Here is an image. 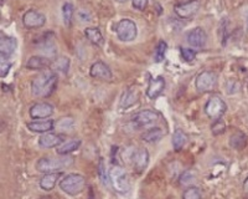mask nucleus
I'll return each instance as SVG.
<instances>
[{
  "label": "nucleus",
  "mask_w": 248,
  "mask_h": 199,
  "mask_svg": "<svg viewBox=\"0 0 248 199\" xmlns=\"http://www.w3.org/2000/svg\"><path fill=\"white\" fill-rule=\"evenodd\" d=\"M99 177H101V181L103 184L107 185L108 184V181H109V177H107V173H106V167H105V163L103 161H99Z\"/></svg>",
  "instance_id": "f704fd0d"
},
{
  "label": "nucleus",
  "mask_w": 248,
  "mask_h": 199,
  "mask_svg": "<svg viewBox=\"0 0 248 199\" xmlns=\"http://www.w3.org/2000/svg\"><path fill=\"white\" fill-rule=\"evenodd\" d=\"M164 136V131L161 130L160 127H154L148 130L147 132H144L141 134V139H143L144 142L147 143H156L159 142Z\"/></svg>",
  "instance_id": "b1692460"
},
{
  "label": "nucleus",
  "mask_w": 248,
  "mask_h": 199,
  "mask_svg": "<svg viewBox=\"0 0 248 199\" xmlns=\"http://www.w3.org/2000/svg\"><path fill=\"white\" fill-rule=\"evenodd\" d=\"M217 85V75L214 71H202L195 81L196 90L200 92H211Z\"/></svg>",
  "instance_id": "6e6552de"
},
{
  "label": "nucleus",
  "mask_w": 248,
  "mask_h": 199,
  "mask_svg": "<svg viewBox=\"0 0 248 199\" xmlns=\"http://www.w3.org/2000/svg\"><path fill=\"white\" fill-rule=\"evenodd\" d=\"M246 143H247V137L240 131H237L230 137V146L234 149H242L246 147Z\"/></svg>",
  "instance_id": "bb28decb"
},
{
  "label": "nucleus",
  "mask_w": 248,
  "mask_h": 199,
  "mask_svg": "<svg viewBox=\"0 0 248 199\" xmlns=\"http://www.w3.org/2000/svg\"><path fill=\"white\" fill-rule=\"evenodd\" d=\"M116 34L121 41L124 43H129L137 37L138 34V29H137L136 23L130 19H122L116 25Z\"/></svg>",
  "instance_id": "39448f33"
},
{
  "label": "nucleus",
  "mask_w": 248,
  "mask_h": 199,
  "mask_svg": "<svg viewBox=\"0 0 248 199\" xmlns=\"http://www.w3.org/2000/svg\"><path fill=\"white\" fill-rule=\"evenodd\" d=\"M148 1L149 0H132L133 8H136L137 10H144L148 6Z\"/></svg>",
  "instance_id": "c9c22d12"
},
{
  "label": "nucleus",
  "mask_w": 248,
  "mask_h": 199,
  "mask_svg": "<svg viewBox=\"0 0 248 199\" xmlns=\"http://www.w3.org/2000/svg\"><path fill=\"white\" fill-rule=\"evenodd\" d=\"M86 178L79 173H70L60 181V188L68 196H78L85 191Z\"/></svg>",
  "instance_id": "7ed1b4c3"
},
{
  "label": "nucleus",
  "mask_w": 248,
  "mask_h": 199,
  "mask_svg": "<svg viewBox=\"0 0 248 199\" xmlns=\"http://www.w3.org/2000/svg\"><path fill=\"white\" fill-rule=\"evenodd\" d=\"M186 41L191 48L200 49L203 48L207 43V34L202 28L198 26V28L191 29L187 34H186Z\"/></svg>",
  "instance_id": "f8f14e48"
},
{
  "label": "nucleus",
  "mask_w": 248,
  "mask_h": 199,
  "mask_svg": "<svg viewBox=\"0 0 248 199\" xmlns=\"http://www.w3.org/2000/svg\"><path fill=\"white\" fill-rule=\"evenodd\" d=\"M164 88H165V79L163 76L152 79L147 87V96L150 100H155L156 97H159L163 94Z\"/></svg>",
  "instance_id": "f3484780"
},
{
  "label": "nucleus",
  "mask_w": 248,
  "mask_h": 199,
  "mask_svg": "<svg viewBox=\"0 0 248 199\" xmlns=\"http://www.w3.org/2000/svg\"><path fill=\"white\" fill-rule=\"evenodd\" d=\"M57 81H59V77L56 72L52 70H45L35 76L31 81V94L35 97L46 99L55 92Z\"/></svg>",
  "instance_id": "f257e3e1"
},
{
  "label": "nucleus",
  "mask_w": 248,
  "mask_h": 199,
  "mask_svg": "<svg viewBox=\"0 0 248 199\" xmlns=\"http://www.w3.org/2000/svg\"><path fill=\"white\" fill-rule=\"evenodd\" d=\"M65 134L63 133H56V132H47V133H44L43 136L39 138V145L40 147L46 148H55L60 147L62 143H65Z\"/></svg>",
  "instance_id": "4468645a"
},
{
  "label": "nucleus",
  "mask_w": 248,
  "mask_h": 199,
  "mask_svg": "<svg viewBox=\"0 0 248 199\" xmlns=\"http://www.w3.org/2000/svg\"><path fill=\"white\" fill-rule=\"evenodd\" d=\"M167 50H168V44L165 43L164 40L159 41V44L156 45L154 51V60L156 61V63H161V61H163L164 57H165V54H167Z\"/></svg>",
  "instance_id": "c756f323"
},
{
  "label": "nucleus",
  "mask_w": 248,
  "mask_h": 199,
  "mask_svg": "<svg viewBox=\"0 0 248 199\" xmlns=\"http://www.w3.org/2000/svg\"><path fill=\"white\" fill-rule=\"evenodd\" d=\"M109 182L112 183V187L114 188V191L118 192L121 194H125L129 192L130 183L129 178H128L127 172L124 171L123 168L118 165H114L109 169Z\"/></svg>",
  "instance_id": "20e7f679"
},
{
  "label": "nucleus",
  "mask_w": 248,
  "mask_h": 199,
  "mask_svg": "<svg viewBox=\"0 0 248 199\" xmlns=\"http://www.w3.org/2000/svg\"><path fill=\"white\" fill-rule=\"evenodd\" d=\"M203 110H205L206 116L216 121V119L221 118L225 115L226 110H227V105H226V102L220 96L214 95V96L207 100Z\"/></svg>",
  "instance_id": "423d86ee"
},
{
  "label": "nucleus",
  "mask_w": 248,
  "mask_h": 199,
  "mask_svg": "<svg viewBox=\"0 0 248 199\" xmlns=\"http://www.w3.org/2000/svg\"><path fill=\"white\" fill-rule=\"evenodd\" d=\"M159 114L154 110H143L132 117V125L136 128L149 127L158 122Z\"/></svg>",
  "instance_id": "0eeeda50"
},
{
  "label": "nucleus",
  "mask_w": 248,
  "mask_h": 199,
  "mask_svg": "<svg viewBox=\"0 0 248 199\" xmlns=\"http://www.w3.org/2000/svg\"><path fill=\"white\" fill-rule=\"evenodd\" d=\"M74 125L75 121L72 117H62L57 122H55V128H56L57 131L61 132V133H63V132L71 131Z\"/></svg>",
  "instance_id": "cd10ccee"
},
{
  "label": "nucleus",
  "mask_w": 248,
  "mask_h": 199,
  "mask_svg": "<svg viewBox=\"0 0 248 199\" xmlns=\"http://www.w3.org/2000/svg\"><path fill=\"white\" fill-rule=\"evenodd\" d=\"M243 193L248 198V177L245 179V182H243Z\"/></svg>",
  "instance_id": "4c0bfd02"
},
{
  "label": "nucleus",
  "mask_w": 248,
  "mask_h": 199,
  "mask_svg": "<svg viewBox=\"0 0 248 199\" xmlns=\"http://www.w3.org/2000/svg\"><path fill=\"white\" fill-rule=\"evenodd\" d=\"M79 146H81V139H70V141H66L65 143H62L60 147H57V153L60 156H67V154L77 151Z\"/></svg>",
  "instance_id": "4be33fe9"
},
{
  "label": "nucleus",
  "mask_w": 248,
  "mask_h": 199,
  "mask_svg": "<svg viewBox=\"0 0 248 199\" xmlns=\"http://www.w3.org/2000/svg\"><path fill=\"white\" fill-rule=\"evenodd\" d=\"M183 199H202V197H201L199 188L189 187V188H186L185 191H184Z\"/></svg>",
  "instance_id": "7c9ffc66"
},
{
  "label": "nucleus",
  "mask_w": 248,
  "mask_h": 199,
  "mask_svg": "<svg viewBox=\"0 0 248 199\" xmlns=\"http://www.w3.org/2000/svg\"><path fill=\"white\" fill-rule=\"evenodd\" d=\"M62 172H55V173H46L44 177L40 179V188L45 192L52 191L55 185L57 184L59 179L61 178Z\"/></svg>",
  "instance_id": "412c9836"
},
{
  "label": "nucleus",
  "mask_w": 248,
  "mask_h": 199,
  "mask_svg": "<svg viewBox=\"0 0 248 199\" xmlns=\"http://www.w3.org/2000/svg\"><path fill=\"white\" fill-rule=\"evenodd\" d=\"M139 100V94L136 88H128L127 91L123 92L119 101V108L121 110H127V108L132 107L136 105Z\"/></svg>",
  "instance_id": "6ab92c4d"
},
{
  "label": "nucleus",
  "mask_w": 248,
  "mask_h": 199,
  "mask_svg": "<svg viewBox=\"0 0 248 199\" xmlns=\"http://www.w3.org/2000/svg\"><path fill=\"white\" fill-rule=\"evenodd\" d=\"M10 67H12V64L8 63L6 60H1V71H0V76L3 77H6L9 74V70H10Z\"/></svg>",
  "instance_id": "e433bc0d"
},
{
  "label": "nucleus",
  "mask_w": 248,
  "mask_h": 199,
  "mask_svg": "<svg viewBox=\"0 0 248 199\" xmlns=\"http://www.w3.org/2000/svg\"><path fill=\"white\" fill-rule=\"evenodd\" d=\"M90 75L93 79L101 80V81H110L113 79L112 70L109 68V66L102 61H97L91 66Z\"/></svg>",
  "instance_id": "2eb2a0df"
},
{
  "label": "nucleus",
  "mask_w": 248,
  "mask_h": 199,
  "mask_svg": "<svg viewBox=\"0 0 248 199\" xmlns=\"http://www.w3.org/2000/svg\"><path fill=\"white\" fill-rule=\"evenodd\" d=\"M85 35L93 45L103 46V44H105V37H103V35H102L101 30L98 28L85 29Z\"/></svg>",
  "instance_id": "5701e85b"
},
{
  "label": "nucleus",
  "mask_w": 248,
  "mask_h": 199,
  "mask_svg": "<svg viewBox=\"0 0 248 199\" xmlns=\"http://www.w3.org/2000/svg\"><path fill=\"white\" fill-rule=\"evenodd\" d=\"M117 1H118V3H125L127 0H117Z\"/></svg>",
  "instance_id": "58836bf2"
},
{
  "label": "nucleus",
  "mask_w": 248,
  "mask_h": 199,
  "mask_svg": "<svg viewBox=\"0 0 248 199\" xmlns=\"http://www.w3.org/2000/svg\"><path fill=\"white\" fill-rule=\"evenodd\" d=\"M180 54L185 61L190 63V61L195 60V57H196V54H198V52H196V50H192V49L180 48Z\"/></svg>",
  "instance_id": "473e14b6"
},
{
  "label": "nucleus",
  "mask_w": 248,
  "mask_h": 199,
  "mask_svg": "<svg viewBox=\"0 0 248 199\" xmlns=\"http://www.w3.org/2000/svg\"><path fill=\"white\" fill-rule=\"evenodd\" d=\"M28 130L35 133H47L55 128V121L52 119H43V121H32L26 123Z\"/></svg>",
  "instance_id": "a211bd4d"
},
{
  "label": "nucleus",
  "mask_w": 248,
  "mask_h": 199,
  "mask_svg": "<svg viewBox=\"0 0 248 199\" xmlns=\"http://www.w3.org/2000/svg\"><path fill=\"white\" fill-rule=\"evenodd\" d=\"M51 60L46 56H31L30 59L26 61L25 67L28 70H44V68H47L51 66Z\"/></svg>",
  "instance_id": "aec40b11"
},
{
  "label": "nucleus",
  "mask_w": 248,
  "mask_h": 199,
  "mask_svg": "<svg viewBox=\"0 0 248 199\" xmlns=\"http://www.w3.org/2000/svg\"><path fill=\"white\" fill-rule=\"evenodd\" d=\"M40 199H52L51 197H43V198H40Z\"/></svg>",
  "instance_id": "ea45409f"
},
{
  "label": "nucleus",
  "mask_w": 248,
  "mask_h": 199,
  "mask_svg": "<svg viewBox=\"0 0 248 199\" xmlns=\"http://www.w3.org/2000/svg\"><path fill=\"white\" fill-rule=\"evenodd\" d=\"M54 106L48 102H37L30 107V117L32 119H44L48 118L54 115Z\"/></svg>",
  "instance_id": "ddd939ff"
},
{
  "label": "nucleus",
  "mask_w": 248,
  "mask_h": 199,
  "mask_svg": "<svg viewBox=\"0 0 248 199\" xmlns=\"http://www.w3.org/2000/svg\"><path fill=\"white\" fill-rule=\"evenodd\" d=\"M23 24L26 29H39L46 24V17L35 9H30L24 14Z\"/></svg>",
  "instance_id": "9d476101"
},
{
  "label": "nucleus",
  "mask_w": 248,
  "mask_h": 199,
  "mask_svg": "<svg viewBox=\"0 0 248 199\" xmlns=\"http://www.w3.org/2000/svg\"><path fill=\"white\" fill-rule=\"evenodd\" d=\"M225 131H226V125L225 122H223V119L218 118L216 119V121H214V123H212L211 126V132L214 136H220V134H222Z\"/></svg>",
  "instance_id": "2f4dec72"
},
{
  "label": "nucleus",
  "mask_w": 248,
  "mask_h": 199,
  "mask_svg": "<svg viewBox=\"0 0 248 199\" xmlns=\"http://www.w3.org/2000/svg\"><path fill=\"white\" fill-rule=\"evenodd\" d=\"M51 68L54 72L67 74L68 68H70V59L68 57H59L51 64Z\"/></svg>",
  "instance_id": "a878e982"
},
{
  "label": "nucleus",
  "mask_w": 248,
  "mask_h": 199,
  "mask_svg": "<svg viewBox=\"0 0 248 199\" xmlns=\"http://www.w3.org/2000/svg\"><path fill=\"white\" fill-rule=\"evenodd\" d=\"M186 143H187V134L181 130H176L172 134V147H174L175 151H181Z\"/></svg>",
  "instance_id": "393cba45"
},
{
  "label": "nucleus",
  "mask_w": 248,
  "mask_h": 199,
  "mask_svg": "<svg viewBox=\"0 0 248 199\" xmlns=\"http://www.w3.org/2000/svg\"><path fill=\"white\" fill-rule=\"evenodd\" d=\"M200 9V1L199 0H187L184 3H179L174 6L175 14L180 19H191L196 15Z\"/></svg>",
  "instance_id": "1a4fd4ad"
},
{
  "label": "nucleus",
  "mask_w": 248,
  "mask_h": 199,
  "mask_svg": "<svg viewBox=\"0 0 248 199\" xmlns=\"http://www.w3.org/2000/svg\"><path fill=\"white\" fill-rule=\"evenodd\" d=\"M74 163L72 157H43L36 163V169L41 173H55L70 167Z\"/></svg>",
  "instance_id": "f03ea898"
},
{
  "label": "nucleus",
  "mask_w": 248,
  "mask_h": 199,
  "mask_svg": "<svg viewBox=\"0 0 248 199\" xmlns=\"http://www.w3.org/2000/svg\"><path fill=\"white\" fill-rule=\"evenodd\" d=\"M77 19L79 20V23H90L92 20V15L86 9H79L77 12Z\"/></svg>",
  "instance_id": "72a5a7b5"
},
{
  "label": "nucleus",
  "mask_w": 248,
  "mask_h": 199,
  "mask_svg": "<svg viewBox=\"0 0 248 199\" xmlns=\"http://www.w3.org/2000/svg\"><path fill=\"white\" fill-rule=\"evenodd\" d=\"M75 9L74 5L71 3H65L62 6V20H63V24L65 26H71L72 24V19H74Z\"/></svg>",
  "instance_id": "c85d7f7f"
},
{
  "label": "nucleus",
  "mask_w": 248,
  "mask_h": 199,
  "mask_svg": "<svg viewBox=\"0 0 248 199\" xmlns=\"http://www.w3.org/2000/svg\"><path fill=\"white\" fill-rule=\"evenodd\" d=\"M130 163H132L133 169L138 173L141 172L148 167L149 163V153L145 148H138L136 151H133L132 156H130Z\"/></svg>",
  "instance_id": "9b49d317"
},
{
  "label": "nucleus",
  "mask_w": 248,
  "mask_h": 199,
  "mask_svg": "<svg viewBox=\"0 0 248 199\" xmlns=\"http://www.w3.org/2000/svg\"><path fill=\"white\" fill-rule=\"evenodd\" d=\"M16 48L17 41L15 37L1 35V40H0V55H1V60H8V57H10L14 54Z\"/></svg>",
  "instance_id": "dca6fc26"
}]
</instances>
